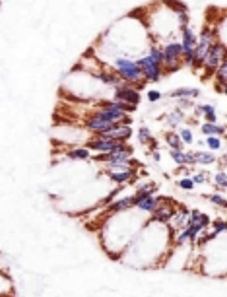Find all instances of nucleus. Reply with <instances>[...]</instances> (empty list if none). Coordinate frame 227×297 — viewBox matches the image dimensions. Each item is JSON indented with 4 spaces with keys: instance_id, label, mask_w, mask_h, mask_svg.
<instances>
[{
    "instance_id": "obj_16",
    "label": "nucleus",
    "mask_w": 227,
    "mask_h": 297,
    "mask_svg": "<svg viewBox=\"0 0 227 297\" xmlns=\"http://www.w3.org/2000/svg\"><path fill=\"white\" fill-rule=\"evenodd\" d=\"M185 121H187L185 111L175 109V111H171V113H167V117H165V126H169V128H177V126H181Z\"/></svg>"
},
{
    "instance_id": "obj_2",
    "label": "nucleus",
    "mask_w": 227,
    "mask_h": 297,
    "mask_svg": "<svg viewBox=\"0 0 227 297\" xmlns=\"http://www.w3.org/2000/svg\"><path fill=\"white\" fill-rule=\"evenodd\" d=\"M134 60H136V64H138L140 72H142V80H144L146 84L161 82V78H163V64H159L157 60H154L148 52L136 56Z\"/></svg>"
},
{
    "instance_id": "obj_32",
    "label": "nucleus",
    "mask_w": 227,
    "mask_h": 297,
    "mask_svg": "<svg viewBox=\"0 0 227 297\" xmlns=\"http://www.w3.org/2000/svg\"><path fill=\"white\" fill-rule=\"evenodd\" d=\"M191 173H192V167H189V165H179V169L175 171L177 177H191Z\"/></svg>"
},
{
    "instance_id": "obj_8",
    "label": "nucleus",
    "mask_w": 227,
    "mask_h": 297,
    "mask_svg": "<svg viewBox=\"0 0 227 297\" xmlns=\"http://www.w3.org/2000/svg\"><path fill=\"white\" fill-rule=\"evenodd\" d=\"M113 99H119V101H124V103H132L138 105L140 103V91L134 86L130 84H121V86L113 87Z\"/></svg>"
},
{
    "instance_id": "obj_9",
    "label": "nucleus",
    "mask_w": 227,
    "mask_h": 297,
    "mask_svg": "<svg viewBox=\"0 0 227 297\" xmlns=\"http://www.w3.org/2000/svg\"><path fill=\"white\" fill-rule=\"evenodd\" d=\"M97 82H101L103 86H109V87H117V86H121V84H124L121 80V76L117 74V72H113V70H107V68H101L99 70H95L93 74H91Z\"/></svg>"
},
{
    "instance_id": "obj_13",
    "label": "nucleus",
    "mask_w": 227,
    "mask_h": 297,
    "mask_svg": "<svg viewBox=\"0 0 227 297\" xmlns=\"http://www.w3.org/2000/svg\"><path fill=\"white\" fill-rule=\"evenodd\" d=\"M200 132L204 134V136H212V134H216V136H226V124H218V122H204L202 126H200Z\"/></svg>"
},
{
    "instance_id": "obj_19",
    "label": "nucleus",
    "mask_w": 227,
    "mask_h": 297,
    "mask_svg": "<svg viewBox=\"0 0 227 297\" xmlns=\"http://www.w3.org/2000/svg\"><path fill=\"white\" fill-rule=\"evenodd\" d=\"M165 142H167V146H169L171 150H185V144L181 142L179 134H177L175 130H167V132H165Z\"/></svg>"
},
{
    "instance_id": "obj_23",
    "label": "nucleus",
    "mask_w": 227,
    "mask_h": 297,
    "mask_svg": "<svg viewBox=\"0 0 227 297\" xmlns=\"http://www.w3.org/2000/svg\"><path fill=\"white\" fill-rule=\"evenodd\" d=\"M206 198H208V200L212 202V204H214V206H218V208L226 210L227 200H226V194H224V192H212V194H208Z\"/></svg>"
},
{
    "instance_id": "obj_26",
    "label": "nucleus",
    "mask_w": 227,
    "mask_h": 297,
    "mask_svg": "<svg viewBox=\"0 0 227 297\" xmlns=\"http://www.w3.org/2000/svg\"><path fill=\"white\" fill-rule=\"evenodd\" d=\"M210 229H212L214 233H218V235H224V231H226V220H224V218L212 220V222H210Z\"/></svg>"
},
{
    "instance_id": "obj_17",
    "label": "nucleus",
    "mask_w": 227,
    "mask_h": 297,
    "mask_svg": "<svg viewBox=\"0 0 227 297\" xmlns=\"http://www.w3.org/2000/svg\"><path fill=\"white\" fill-rule=\"evenodd\" d=\"M218 157H216V152H210V150H196V165H216Z\"/></svg>"
},
{
    "instance_id": "obj_24",
    "label": "nucleus",
    "mask_w": 227,
    "mask_h": 297,
    "mask_svg": "<svg viewBox=\"0 0 227 297\" xmlns=\"http://www.w3.org/2000/svg\"><path fill=\"white\" fill-rule=\"evenodd\" d=\"M177 189L183 192H192L196 189V185L192 183L191 177H179V179H177Z\"/></svg>"
},
{
    "instance_id": "obj_4",
    "label": "nucleus",
    "mask_w": 227,
    "mask_h": 297,
    "mask_svg": "<svg viewBox=\"0 0 227 297\" xmlns=\"http://www.w3.org/2000/svg\"><path fill=\"white\" fill-rule=\"evenodd\" d=\"M109 181H113L115 185H134L138 183V167H126V169H105Z\"/></svg>"
},
{
    "instance_id": "obj_12",
    "label": "nucleus",
    "mask_w": 227,
    "mask_h": 297,
    "mask_svg": "<svg viewBox=\"0 0 227 297\" xmlns=\"http://www.w3.org/2000/svg\"><path fill=\"white\" fill-rule=\"evenodd\" d=\"M200 95H202V91H200L198 87H177L173 91H169L167 97H171V99H181V97L196 99V97H200Z\"/></svg>"
},
{
    "instance_id": "obj_7",
    "label": "nucleus",
    "mask_w": 227,
    "mask_h": 297,
    "mask_svg": "<svg viewBox=\"0 0 227 297\" xmlns=\"http://www.w3.org/2000/svg\"><path fill=\"white\" fill-rule=\"evenodd\" d=\"M121 142L115 138H109V136H103V134H95L86 142V148L89 152H113Z\"/></svg>"
},
{
    "instance_id": "obj_33",
    "label": "nucleus",
    "mask_w": 227,
    "mask_h": 297,
    "mask_svg": "<svg viewBox=\"0 0 227 297\" xmlns=\"http://www.w3.org/2000/svg\"><path fill=\"white\" fill-rule=\"evenodd\" d=\"M150 152H152V159H154L156 163H159V161H161V154H159L157 150H150Z\"/></svg>"
},
{
    "instance_id": "obj_25",
    "label": "nucleus",
    "mask_w": 227,
    "mask_h": 297,
    "mask_svg": "<svg viewBox=\"0 0 227 297\" xmlns=\"http://www.w3.org/2000/svg\"><path fill=\"white\" fill-rule=\"evenodd\" d=\"M202 117H204V122H218L216 107H214V105H204V109H202Z\"/></svg>"
},
{
    "instance_id": "obj_5",
    "label": "nucleus",
    "mask_w": 227,
    "mask_h": 297,
    "mask_svg": "<svg viewBox=\"0 0 227 297\" xmlns=\"http://www.w3.org/2000/svg\"><path fill=\"white\" fill-rule=\"evenodd\" d=\"M128 208H134V196H132V194L117 196V198H113L109 204H105V212L99 220L103 222L105 218H109V216H113V214H119V212H124V210H128Z\"/></svg>"
},
{
    "instance_id": "obj_22",
    "label": "nucleus",
    "mask_w": 227,
    "mask_h": 297,
    "mask_svg": "<svg viewBox=\"0 0 227 297\" xmlns=\"http://www.w3.org/2000/svg\"><path fill=\"white\" fill-rule=\"evenodd\" d=\"M191 179L194 185H204V183H210V179H212V173L206 171V169H200V171H192L191 173Z\"/></svg>"
},
{
    "instance_id": "obj_20",
    "label": "nucleus",
    "mask_w": 227,
    "mask_h": 297,
    "mask_svg": "<svg viewBox=\"0 0 227 297\" xmlns=\"http://www.w3.org/2000/svg\"><path fill=\"white\" fill-rule=\"evenodd\" d=\"M204 148H208L210 152L224 150V138H222V136H216V134L206 136V140H204Z\"/></svg>"
},
{
    "instance_id": "obj_14",
    "label": "nucleus",
    "mask_w": 227,
    "mask_h": 297,
    "mask_svg": "<svg viewBox=\"0 0 227 297\" xmlns=\"http://www.w3.org/2000/svg\"><path fill=\"white\" fill-rule=\"evenodd\" d=\"M157 192V183L156 181H148V183H142L136 187V191H134V202L138 200V198H144V196H150V194H156Z\"/></svg>"
},
{
    "instance_id": "obj_10",
    "label": "nucleus",
    "mask_w": 227,
    "mask_h": 297,
    "mask_svg": "<svg viewBox=\"0 0 227 297\" xmlns=\"http://www.w3.org/2000/svg\"><path fill=\"white\" fill-rule=\"evenodd\" d=\"M159 200H161V196L159 194H150V196H144V198H138L136 202H134V208L140 210L142 214H152L154 210H156V206L159 204Z\"/></svg>"
},
{
    "instance_id": "obj_11",
    "label": "nucleus",
    "mask_w": 227,
    "mask_h": 297,
    "mask_svg": "<svg viewBox=\"0 0 227 297\" xmlns=\"http://www.w3.org/2000/svg\"><path fill=\"white\" fill-rule=\"evenodd\" d=\"M214 76H216V91L220 93V95H226V86H227V58H224L220 64H218V68L214 72Z\"/></svg>"
},
{
    "instance_id": "obj_28",
    "label": "nucleus",
    "mask_w": 227,
    "mask_h": 297,
    "mask_svg": "<svg viewBox=\"0 0 227 297\" xmlns=\"http://www.w3.org/2000/svg\"><path fill=\"white\" fill-rule=\"evenodd\" d=\"M169 156L177 165H185V150H169Z\"/></svg>"
},
{
    "instance_id": "obj_30",
    "label": "nucleus",
    "mask_w": 227,
    "mask_h": 297,
    "mask_svg": "<svg viewBox=\"0 0 227 297\" xmlns=\"http://www.w3.org/2000/svg\"><path fill=\"white\" fill-rule=\"evenodd\" d=\"M175 101H177V109H181V111L192 109V107H194V101L189 99V97H181V99H175Z\"/></svg>"
},
{
    "instance_id": "obj_31",
    "label": "nucleus",
    "mask_w": 227,
    "mask_h": 297,
    "mask_svg": "<svg viewBox=\"0 0 227 297\" xmlns=\"http://www.w3.org/2000/svg\"><path fill=\"white\" fill-rule=\"evenodd\" d=\"M146 97H148V101H150V103H157V101L163 97V93H161V91H157V89H150V91L146 93Z\"/></svg>"
},
{
    "instance_id": "obj_6",
    "label": "nucleus",
    "mask_w": 227,
    "mask_h": 297,
    "mask_svg": "<svg viewBox=\"0 0 227 297\" xmlns=\"http://www.w3.org/2000/svg\"><path fill=\"white\" fill-rule=\"evenodd\" d=\"M175 208H177V202H173V200L167 198V196H161V200H159V204L156 206V210L150 214V216H152L150 220L159 222V224H167L169 218L173 216Z\"/></svg>"
},
{
    "instance_id": "obj_3",
    "label": "nucleus",
    "mask_w": 227,
    "mask_h": 297,
    "mask_svg": "<svg viewBox=\"0 0 227 297\" xmlns=\"http://www.w3.org/2000/svg\"><path fill=\"white\" fill-rule=\"evenodd\" d=\"M224 58H227L226 43H220V41L212 43L210 49L206 51V54H204V58H202V62H200V66L204 68V76H214L218 64H220Z\"/></svg>"
},
{
    "instance_id": "obj_18",
    "label": "nucleus",
    "mask_w": 227,
    "mask_h": 297,
    "mask_svg": "<svg viewBox=\"0 0 227 297\" xmlns=\"http://www.w3.org/2000/svg\"><path fill=\"white\" fill-rule=\"evenodd\" d=\"M66 157L68 159H74V161H89L91 159V152L87 150L86 146H82V148H72L66 152Z\"/></svg>"
},
{
    "instance_id": "obj_1",
    "label": "nucleus",
    "mask_w": 227,
    "mask_h": 297,
    "mask_svg": "<svg viewBox=\"0 0 227 297\" xmlns=\"http://www.w3.org/2000/svg\"><path fill=\"white\" fill-rule=\"evenodd\" d=\"M111 68H113V72H117V74L121 76V80L124 84L134 86L138 91L146 87V82L142 80V72H140L138 64H136L134 58L122 56V54H115V56L111 58Z\"/></svg>"
},
{
    "instance_id": "obj_15",
    "label": "nucleus",
    "mask_w": 227,
    "mask_h": 297,
    "mask_svg": "<svg viewBox=\"0 0 227 297\" xmlns=\"http://www.w3.org/2000/svg\"><path fill=\"white\" fill-rule=\"evenodd\" d=\"M210 185H214V189H216L218 192H224V194H226V191H227V171L226 169H220L218 173L212 175Z\"/></svg>"
},
{
    "instance_id": "obj_21",
    "label": "nucleus",
    "mask_w": 227,
    "mask_h": 297,
    "mask_svg": "<svg viewBox=\"0 0 227 297\" xmlns=\"http://www.w3.org/2000/svg\"><path fill=\"white\" fill-rule=\"evenodd\" d=\"M177 134H179V138H181V142L185 146H192L194 144V132H192V128H189V126H181L177 130Z\"/></svg>"
},
{
    "instance_id": "obj_27",
    "label": "nucleus",
    "mask_w": 227,
    "mask_h": 297,
    "mask_svg": "<svg viewBox=\"0 0 227 297\" xmlns=\"http://www.w3.org/2000/svg\"><path fill=\"white\" fill-rule=\"evenodd\" d=\"M136 136H138V142L140 144H148L150 142V138H152V130L148 128V126H140L138 128V132H136Z\"/></svg>"
},
{
    "instance_id": "obj_29",
    "label": "nucleus",
    "mask_w": 227,
    "mask_h": 297,
    "mask_svg": "<svg viewBox=\"0 0 227 297\" xmlns=\"http://www.w3.org/2000/svg\"><path fill=\"white\" fill-rule=\"evenodd\" d=\"M185 165L189 167L196 165V150H185Z\"/></svg>"
}]
</instances>
